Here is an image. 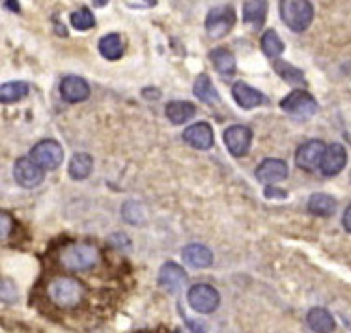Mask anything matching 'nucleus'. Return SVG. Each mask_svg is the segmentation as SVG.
Wrapping results in <instances>:
<instances>
[{"label":"nucleus","instance_id":"obj_1","mask_svg":"<svg viewBox=\"0 0 351 333\" xmlns=\"http://www.w3.org/2000/svg\"><path fill=\"white\" fill-rule=\"evenodd\" d=\"M99 251L92 244H69L62 247L58 260L64 268L71 272H86L99 262Z\"/></svg>","mask_w":351,"mask_h":333},{"label":"nucleus","instance_id":"obj_2","mask_svg":"<svg viewBox=\"0 0 351 333\" xmlns=\"http://www.w3.org/2000/svg\"><path fill=\"white\" fill-rule=\"evenodd\" d=\"M47 292L54 306L71 309L79 306L84 298V286L73 277H58L51 281Z\"/></svg>","mask_w":351,"mask_h":333},{"label":"nucleus","instance_id":"obj_3","mask_svg":"<svg viewBox=\"0 0 351 333\" xmlns=\"http://www.w3.org/2000/svg\"><path fill=\"white\" fill-rule=\"evenodd\" d=\"M280 17L290 30L303 32L311 27L312 17H314V6L306 0H282Z\"/></svg>","mask_w":351,"mask_h":333},{"label":"nucleus","instance_id":"obj_4","mask_svg":"<svg viewBox=\"0 0 351 333\" xmlns=\"http://www.w3.org/2000/svg\"><path fill=\"white\" fill-rule=\"evenodd\" d=\"M236 25V12L230 4L211 8L210 14L206 17V32L213 40L224 38Z\"/></svg>","mask_w":351,"mask_h":333},{"label":"nucleus","instance_id":"obj_5","mask_svg":"<svg viewBox=\"0 0 351 333\" xmlns=\"http://www.w3.org/2000/svg\"><path fill=\"white\" fill-rule=\"evenodd\" d=\"M30 159L34 161L41 170H54L58 169L64 161V150L56 141H41L30 150Z\"/></svg>","mask_w":351,"mask_h":333},{"label":"nucleus","instance_id":"obj_6","mask_svg":"<svg viewBox=\"0 0 351 333\" xmlns=\"http://www.w3.org/2000/svg\"><path fill=\"white\" fill-rule=\"evenodd\" d=\"M187 301L189 306L195 309L196 313H213L219 303H221V296L217 292V288L206 283H198V285L191 286L189 294H187Z\"/></svg>","mask_w":351,"mask_h":333},{"label":"nucleus","instance_id":"obj_7","mask_svg":"<svg viewBox=\"0 0 351 333\" xmlns=\"http://www.w3.org/2000/svg\"><path fill=\"white\" fill-rule=\"evenodd\" d=\"M280 109L288 115L298 116V118H308V116L316 115L317 103L308 92L293 90L280 102Z\"/></svg>","mask_w":351,"mask_h":333},{"label":"nucleus","instance_id":"obj_8","mask_svg":"<svg viewBox=\"0 0 351 333\" xmlns=\"http://www.w3.org/2000/svg\"><path fill=\"white\" fill-rule=\"evenodd\" d=\"M14 178L21 187L32 190V187H38L43 182L45 172L30 157H21L14 165Z\"/></svg>","mask_w":351,"mask_h":333},{"label":"nucleus","instance_id":"obj_9","mask_svg":"<svg viewBox=\"0 0 351 333\" xmlns=\"http://www.w3.org/2000/svg\"><path fill=\"white\" fill-rule=\"evenodd\" d=\"M252 131L247 126H230L224 131V144L234 157H243L250 148Z\"/></svg>","mask_w":351,"mask_h":333},{"label":"nucleus","instance_id":"obj_10","mask_svg":"<svg viewBox=\"0 0 351 333\" xmlns=\"http://www.w3.org/2000/svg\"><path fill=\"white\" fill-rule=\"evenodd\" d=\"M325 146L322 141H308V143L301 144L298 148V154H295V163H298L299 169L303 170H314L319 167L322 163V157L325 154Z\"/></svg>","mask_w":351,"mask_h":333},{"label":"nucleus","instance_id":"obj_11","mask_svg":"<svg viewBox=\"0 0 351 333\" xmlns=\"http://www.w3.org/2000/svg\"><path fill=\"white\" fill-rule=\"evenodd\" d=\"M60 94L69 103L84 102L90 95V84L79 75H68L60 82Z\"/></svg>","mask_w":351,"mask_h":333},{"label":"nucleus","instance_id":"obj_12","mask_svg":"<svg viewBox=\"0 0 351 333\" xmlns=\"http://www.w3.org/2000/svg\"><path fill=\"white\" fill-rule=\"evenodd\" d=\"M346 161H348V154H346V148L342 144H331L325 148V154L322 157V163H319V169L324 172L325 176H335L340 170L346 167Z\"/></svg>","mask_w":351,"mask_h":333},{"label":"nucleus","instance_id":"obj_13","mask_svg":"<svg viewBox=\"0 0 351 333\" xmlns=\"http://www.w3.org/2000/svg\"><path fill=\"white\" fill-rule=\"evenodd\" d=\"M185 143H189L196 150H210L213 146V130L210 124L198 122L189 126L183 131Z\"/></svg>","mask_w":351,"mask_h":333},{"label":"nucleus","instance_id":"obj_14","mask_svg":"<svg viewBox=\"0 0 351 333\" xmlns=\"http://www.w3.org/2000/svg\"><path fill=\"white\" fill-rule=\"evenodd\" d=\"M185 270H183L182 266L174 264V262H165L161 266V270H159V286L165 288L167 292H178L180 288L185 283Z\"/></svg>","mask_w":351,"mask_h":333},{"label":"nucleus","instance_id":"obj_15","mask_svg":"<svg viewBox=\"0 0 351 333\" xmlns=\"http://www.w3.org/2000/svg\"><path fill=\"white\" fill-rule=\"evenodd\" d=\"M288 176V165L282 159H265L258 165L256 178L262 184H275Z\"/></svg>","mask_w":351,"mask_h":333},{"label":"nucleus","instance_id":"obj_16","mask_svg":"<svg viewBox=\"0 0 351 333\" xmlns=\"http://www.w3.org/2000/svg\"><path fill=\"white\" fill-rule=\"evenodd\" d=\"M232 95L241 109H254V107H260L265 103V95L249 84H245V82H236L232 89Z\"/></svg>","mask_w":351,"mask_h":333},{"label":"nucleus","instance_id":"obj_17","mask_svg":"<svg viewBox=\"0 0 351 333\" xmlns=\"http://www.w3.org/2000/svg\"><path fill=\"white\" fill-rule=\"evenodd\" d=\"M182 257L191 268H196V270L208 268V266H211V262H213V253H211L206 245L200 244L187 245V247L183 249Z\"/></svg>","mask_w":351,"mask_h":333},{"label":"nucleus","instance_id":"obj_18","mask_svg":"<svg viewBox=\"0 0 351 333\" xmlns=\"http://www.w3.org/2000/svg\"><path fill=\"white\" fill-rule=\"evenodd\" d=\"M306 322L312 332L316 333H332L335 332V319L324 307H314L306 314Z\"/></svg>","mask_w":351,"mask_h":333},{"label":"nucleus","instance_id":"obj_19","mask_svg":"<svg viewBox=\"0 0 351 333\" xmlns=\"http://www.w3.org/2000/svg\"><path fill=\"white\" fill-rule=\"evenodd\" d=\"M165 113H167V118L170 122L174 126H180L196 115V107L191 102H170Z\"/></svg>","mask_w":351,"mask_h":333},{"label":"nucleus","instance_id":"obj_20","mask_svg":"<svg viewBox=\"0 0 351 333\" xmlns=\"http://www.w3.org/2000/svg\"><path fill=\"white\" fill-rule=\"evenodd\" d=\"M308 211L319 218H329L337 211V200L331 195H325V193H314L308 198Z\"/></svg>","mask_w":351,"mask_h":333},{"label":"nucleus","instance_id":"obj_21","mask_svg":"<svg viewBox=\"0 0 351 333\" xmlns=\"http://www.w3.org/2000/svg\"><path fill=\"white\" fill-rule=\"evenodd\" d=\"M123 51H125V43H123L120 34H107L99 40V53L107 60H118V58H122Z\"/></svg>","mask_w":351,"mask_h":333},{"label":"nucleus","instance_id":"obj_22","mask_svg":"<svg viewBox=\"0 0 351 333\" xmlns=\"http://www.w3.org/2000/svg\"><path fill=\"white\" fill-rule=\"evenodd\" d=\"M195 95L200 100V102H204L206 105H217V103L221 102V97H219V92L215 90V87H213V82H211V79L208 77V75H198V79H196L195 82Z\"/></svg>","mask_w":351,"mask_h":333},{"label":"nucleus","instance_id":"obj_23","mask_svg":"<svg viewBox=\"0 0 351 333\" xmlns=\"http://www.w3.org/2000/svg\"><path fill=\"white\" fill-rule=\"evenodd\" d=\"M210 58L215 64L217 71H221L224 77H230V75L236 73V58H234V55L230 53L228 49H213L210 53Z\"/></svg>","mask_w":351,"mask_h":333},{"label":"nucleus","instance_id":"obj_24","mask_svg":"<svg viewBox=\"0 0 351 333\" xmlns=\"http://www.w3.org/2000/svg\"><path fill=\"white\" fill-rule=\"evenodd\" d=\"M265 15H267V2H262V0H250V2H245L243 4V21L245 23H250L254 27H262V23L265 21Z\"/></svg>","mask_w":351,"mask_h":333},{"label":"nucleus","instance_id":"obj_25","mask_svg":"<svg viewBox=\"0 0 351 333\" xmlns=\"http://www.w3.org/2000/svg\"><path fill=\"white\" fill-rule=\"evenodd\" d=\"M28 84L23 81H12L0 84V103H15L28 94Z\"/></svg>","mask_w":351,"mask_h":333},{"label":"nucleus","instance_id":"obj_26","mask_svg":"<svg viewBox=\"0 0 351 333\" xmlns=\"http://www.w3.org/2000/svg\"><path fill=\"white\" fill-rule=\"evenodd\" d=\"M92 167H94V161L88 154H75L69 161L68 172L73 180H84V178L90 176Z\"/></svg>","mask_w":351,"mask_h":333},{"label":"nucleus","instance_id":"obj_27","mask_svg":"<svg viewBox=\"0 0 351 333\" xmlns=\"http://www.w3.org/2000/svg\"><path fill=\"white\" fill-rule=\"evenodd\" d=\"M262 51L269 58H277V56H280L284 53V43L275 30H267L262 36Z\"/></svg>","mask_w":351,"mask_h":333},{"label":"nucleus","instance_id":"obj_28","mask_svg":"<svg viewBox=\"0 0 351 333\" xmlns=\"http://www.w3.org/2000/svg\"><path fill=\"white\" fill-rule=\"evenodd\" d=\"M275 71H277L280 77H282L286 82H291V84H304V73L299 68H293L291 64L284 60L275 62Z\"/></svg>","mask_w":351,"mask_h":333},{"label":"nucleus","instance_id":"obj_29","mask_svg":"<svg viewBox=\"0 0 351 333\" xmlns=\"http://www.w3.org/2000/svg\"><path fill=\"white\" fill-rule=\"evenodd\" d=\"M69 21H71V27L77 30H90L95 27V17L88 8H81V10L73 12Z\"/></svg>","mask_w":351,"mask_h":333},{"label":"nucleus","instance_id":"obj_30","mask_svg":"<svg viewBox=\"0 0 351 333\" xmlns=\"http://www.w3.org/2000/svg\"><path fill=\"white\" fill-rule=\"evenodd\" d=\"M19 298V292H17V286H15L14 281H10L6 277H0V301L4 303H15Z\"/></svg>","mask_w":351,"mask_h":333},{"label":"nucleus","instance_id":"obj_31","mask_svg":"<svg viewBox=\"0 0 351 333\" xmlns=\"http://www.w3.org/2000/svg\"><path fill=\"white\" fill-rule=\"evenodd\" d=\"M12 229H14V219H12V216L0 210V242L10 236Z\"/></svg>","mask_w":351,"mask_h":333},{"label":"nucleus","instance_id":"obj_32","mask_svg":"<svg viewBox=\"0 0 351 333\" xmlns=\"http://www.w3.org/2000/svg\"><path fill=\"white\" fill-rule=\"evenodd\" d=\"M263 195H265L267 198H286L288 197V193H286V191L275 190V187H265Z\"/></svg>","mask_w":351,"mask_h":333},{"label":"nucleus","instance_id":"obj_33","mask_svg":"<svg viewBox=\"0 0 351 333\" xmlns=\"http://www.w3.org/2000/svg\"><path fill=\"white\" fill-rule=\"evenodd\" d=\"M176 333H202V328L198 324H191L189 328H178Z\"/></svg>","mask_w":351,"mask_h":333},{"label":"nucleus","instance_id":"obj_34","mask_svg":"<svg viewBox=\"0 0 351 333\" xmlns=\"http://www.w3.org/2000/svg\"><path fill=\"white\" fill-rule=\"evenodd\" d=\"M344 227H346V231L351 232V204L348 206V210L344 211Z\"/></svg>","mask_w":351,"mask_h":333},{"label":"nucleus","instance_id":"obj_35","mask_svg":"<svg viewBox=\"0 0 351 333\" xmlns=\"http://www.w3.org/2000/svg\"><path fill=\"white\" fill-rule=\"evenodd\" d=\"M6 6L12 8L14 12H19V4H17V2H6Z\"/></svg>","mask_w":351,"mask_h":333}]
</instances>
